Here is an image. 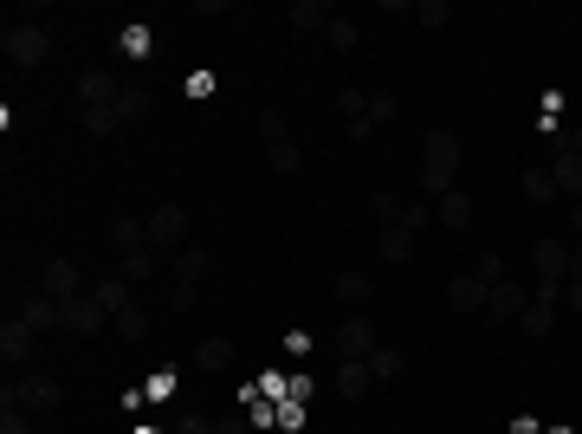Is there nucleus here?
Returning <instances> with one entry per match:
<instances>
[{"instance_id": "obj_1", "label": "nucleus", "mask_w": 582, "mask_h": 434, "mask_svg": "<svg viewBox=\"0 0 582 434\" xmlns=\"http://www.w3.org/2000/svg\"><path fill=\"white\" fill-rule=\"evenodd\" d=\"M460 137H453V130H427V143H421V188L427 195H453V188H460Z\"/></svg>"}, {"instance_id": "obj_2", "label": "nucleus", "mask_w": 582, "mask_h": 434, "mask_svg": "<svg viewBox=\"0 0 582 434\" xmlns=\"http://www.w3.org/2000/svg\"><path fill=\"white\" fill-rule=\"evenodd\" d=\"M259 143H266V156H272V169H279V175H298L304 169V149L291 143V117L285 111H259Z\"/></svg>"}, {"instance_id": "obj_3", "label": "nucleus", "mask_w": 582, "mask_h": 434, "mask_svg": "<svg viewBox=\"0 0 582 434\" xmlns=\"http://www.w3.org/2000/svg\"><path fill=\"white\" fill-rule=\"evenodd\" d=\"M207 253L201 247H182L175 253V266H169V311H188L194 298H201V279H207Z\"/></svg>"}, {"instance_id": "obj_4", "label": "nucleus", "mask_w": 582, "mask_h": 434, "mask_svg": "<svg viewBox=\"0 0 582 434\" xmlns=\"http://www.w3.org/2000/svg\"><path fill=\"white\" fill-rule=\"evenodd\" d=\"M0 46H7L13 65H46L52 59V33H46V26H33V20H13L7 33H0Z\"/></svg>"}, {"instance_id": "obj_5", "label": "nucleus", "mask_w": 582, "mask_h": 434, "mask_svg": "<svg viewBox=\"0 0 582 434\" xmlns=\"http://www.w3.org/2000/svg\"><path fill=\"white\" fill-rule=\"evenodd\" d=\"M7 396H13V402H20V409H26V415H39V422H52V415H59V409H65V389H59V383H52V376H39V370H33V376H26V383H7Z\"/></svg>"}, {"instance_id": "obj_6", "label": "nucleus", "mask_w": 582, "mask_h": 434, "mask_svg": "<svg viewBox=\"0 0 582 434\" xmlns=\"http://www.w3.org/2000/svg\"><path fill=\"white\" fill-rule=\"evenodd\" d=\"M557 305H563V279H531V305H524V331L531 337H550L557 331Z\"/></svg>"}, {"instance_id": "obj_7", "label": "nucleus", "mask_w": 582, "mask_h": 434, "mask_svg": "<svg viewBox=\"0 0 582 434\" xmlns=\"http://www.w3.org/2000/svg\"><path fill=\"white\" fill-rule=\"evenodd\" d=\"M382 350V337H376V318L369 311H350L343 318V331H337V357H350V363H369Z\"/></svg>"}, {"instance_id": "obj_8", "label": "nucleus", "mask_w": 582, "mask_h": 434, "mask_svg": "<svg viewBox=\"0 0 582 434\" xmlns=\"http://www.w3.org/2000/svg\"><path fill=\"white\" fill-rule=\"evenodd\" d=\"M39 292H46L52 298V305H78V298H85L91 286H85V273H78V266L72 260H46V273H39Z\"/></svg>"}, {"instance_id": "obj_9", "label": "nucleus", "mask_w": 582, "mask_h": 434, "mask_svg": "<svg viewBox=\"0 0 582 434\" xmlns=\"http://www.w3.org/2000/svg\"><path fill=\"white\" fill-rule=\"evenodd\" d=\"M149 221V253H182V240H188V214L175 208V201H162L156 214H143Z\"/></svg>"}, {"instance_id": "obj_10", "label": "nucleus", "mask_w": 582, "mask_h": 434, "mask_svg": "<svg viewBox=\"0 0 582 434\" xmlns=\"http://www.w3.org/2000/svg\"><path fill=\"white\" fill-rule=\"evenodd\" d=\"M78 111H123V85L110 72H85L78 78Z\"/></svg>"}, {"instance_id": "obj_11", "label": "nucleus", "mask_w": 582, "mask_h": 434, "mask_svg": "<svg viewBox=\"0 0 582 434\" xmlns=\"http://www.w3.org/2000/svg\"><path fill=\"white\" fill-rule=\"evenodd\" d=\"M531 266H537V279H570V240H563V234H544L531 247Z\"/></svg>"}, {"instance_id": "obj_12", "label": "nucleus", "mask_w": 582, "mask_h": 434, "mask_svg": "<svg viewBox=\"0 0 582 434\" xmlns=\"http://www.w3.org/2000/svg\"><path fill=\"white\" fill-rule=\"evenodd\" d=\"M524 305H531V292L518 286V279H498L492 292H485V311H492L498 324H511V318H524Z\"/></svg>"}, {"instance_id": "obj_13", "label": "nucleus", "mask_w": 582, "mask_h": 434, "mask_svg": "<svg viewBox=\"0 0 582 434\" xmlns=\"http://www.w3.org/2000/svg\"><path fill=\"white\" fill-rule=\"evenodd\" d=\"M104 324H110V311L97 305V292H85L78 305H65V331H72V337H97Z\"/></svg>"}, {"instance_id": "obj_14", "label": "nucleus", "mask_w": 582, "mask_h": 434, "mask_svg": "<svg viewBox=\"0 0 582 434\" xmlns=\"http://www.w3.org/2000/svg\"><path fill=\"white\" fill-rule=\"evenodd\" d=\"M544 169H550V182H557V195L582 201V156H576V149H563V143H557V156H550Z\"/></svg>"}, {"instance_id": "obj_15", "label": "nucleus", "mask_w": 582, "mask_h": 434, "mask_svg": "<svg viewBox=\"0 0 582 434\" xmlns=\"http://www.w3.org/2000/svg\"><path fill=\"white\" fill-rule=\"evenodd\" d=\"M485 292H492V286H485L479 273H466V279H447V305L460 311V318H473V311H485Z\"/></svg>"}, {"instance_id": "obj_16", "label": "nucleus", "mask_w": 582, "mask_h": 434, "mask_svg": "<svg viewBox=\"0 0 582 434\" xmlns=\"http://www.w3.org/2000/svg\"><path fill=\"white\" fill-rule=\"evenodd\" d=\"M26 357H33V324L7 318L0 324V363H26Z\"/></svg>"}, {"instance_id": "obj_17", "label": "nucleus", "mask_w": 582, "mask_h": 434, "mask_svg": "<svg viewBox=\"0 0 582 434\" xmlns=\"http://www.w3.org/2000/svg\"><path fill=\"white\" fill-rule=\"evenodd\" d=\"M473 214H479V201L466 195V188H453V195L434 201V221H440V227H473Z\"/></svg>"}, {"instance_id": "obj_18", "label": "nucleus", "mask_w": 582, "mask_h": 434, "mask_svg": "<svg viewBox=\"0 0 582 434\" xmlns=\"http://www.w3.org/2000/svg\"><path fill=\"white\" fill-rule=\"evenodd\" d=\"M291 26H298V33H330V20H337V13L324 7V0H291V13H285Z\"/></svg>"}, {"instance_id": "obj_19", "label": "nucleus", "mask_w": 582, "mask_h": 434, "mask_svg": "<svg viewBox=\"0 0 582 434\" xmlns=\"http://www.w3.org/2000/svg\"><path fill=\"white\" fill-rule=\"evenodd\" d=\"M91 292H97V305H104L110 318H117L123 305H136V298H130V279H123V273H104V279H91Z\"/></svg>"}, {"instance_id": "obj_20", "label": "nucleus", "mask_w": 582, "mask_h": 434, "mask_svg": "<svg viewBox=\"0 0 582 434\" xmlns=\"http://www.w3.org/2000/svg\"><path fill=\"white\" fill-rule=\"evenodd\" d=\"M110 247H117V253H143L149 247V221H130V214L110 221Z\"/></svg>"}, {"instance_id": "obj_21", "label": "nucleus", "mask_w": 582, "mask_h": 434, "mask_svg": "<svg viewBox=\"0 0 582 434\" xmlns=\"http://www.w3.org/2000/svg\"><path fill=\"white\" fill-rule=\"evenodd\" d=\"M395 117H401V98H395V91H376V98H369V117L350 130V137L363 143V137H369V124H395Z\"/></svg>"}, {"instance_id": "obj_22", "label": "nucleus", "mask_w": 582, "mask_h": 434, "mask_svg": "<svg viewBox=\"0 0 582 434\" xmlns=\"http://www.w3.org/2000/svg\"><path fill=\"white\" fill-rule=\"evenodd\" d=\"M369 292H376V286H369V273H337V305L343 311H363Z\"/></svg>"}, {"instance_id": "obj_23", "label": "nucleus", "mask_w": 582, "mask_h": 434, "mask_svg": "<svg viewBox=\"0 0 582 434\" xmlns=\"http://www.w3.org/2000/svg\"><path fill=\"white\" fill-rule=\"evenodd\" d=\"M20 318H26V324H33V331H52V324H65V311H59V305H52V298H46V292H33V298H26V305H20Z\"/></svg>"}, {"instance_id": "obj_24", "label": "nucleus", "mask_w": 582, "mask_h": 434, "mask_svg": "<svg viewBox=\"0 0 582 434\" xmlns=\"http://www.w3.org/2000/svg\"><path fill=\"white\" fill-rule=\"evenodd\" d=\"M110 324H117V337H123V344H143V337H149V311H143V305H123Z\"/></svg>"}, {"instance_id": "obj_25", "label": "nucleus", "mask_w": 582, "mask_h": 434, "mask_svg": "<svg viewBox=\"0 0 582 434\" xmlns=\"http://www.w3.org/2000/svg\"><path fill=\"white\" fill-rule=\"evenodd\" d=\"M227 363H233V344H227V337H207V344L194 350V370H207V376L227 370Z\"/></svg>"}, {"instance_id": "obj_26", "label": "nucleus", "mask_w": 582, "mask_h": 434, "mask_svg": "<svg viewBox=\"0 0 582 434\" xmlns=\"http://www.w3.org/2000/svg\"><path fill=\"white\" fill-rule=\"evenodd\" d=\"M156 260H162V253H149V247H143V253H123L117 273L130 279V286H143V279H156Z\"/></svg>"}, {"instance_id": "obj_27", "label": "nucleus", "mask_w": 582, "mask_h": 434, "mask_svg": "<svg viewBox=\"0 0 582 434\" xmlns=\"http://www.w3.org/2000/svg\"><path fill=\"white\" fill-rule=\"evenodd\" d=\"M369 383H376V376H369V363H350V357L337 363V389H343V396H369Z\"/></svg>"}, {"instance_id": "obj_28", "label": "nucleus", "mask_w": 582, "mask_h": 434, "mask_svg": "<svg viewBox=\"0 0 582 434\" xmlns=\"http://www.w3.org/2000/svg\"><path fill=\"white\" fill-rule=\"evenodd\" d=\"M524 201H531V208H550V201H557V182H550V169H524Z\"/></svg>"}, {"instance_id": "obj_29", "label": "nucleus", "mask_w": 582, "mask_h": 434, "mask_svg": "<svg viewBox=\"0 0 582 434\" xmlns=\"http://www.w3.org/2000/svg\"><path fill=\"white\" fill-rule=\"evenodd\" d=\"M0 434H33V415H26L7 389H0Z\"/></svg>"}, {"instance_id": "obj_30", "label": "nucleus", "mask_w": 582, "mask_h": 434, "mask_svg": "<svg viewBox=\"0 0 582 434\" xmlns=\"http://www.w3.org/2000/svg\"><path fill=\"white\" fill-rule=\"evenodd\" d=\"M337 111H343V117H350V130H356V124H363V117H369V91H356V85H343V91H337Z\"/></svg>"}, {"instance_id": "obj_31", "label": "nucleus", "mask_w": 582, "mask_h": 434, "mask_svg": "<svg viewBox=\"0 0 582 434\" xmlns=\"http://www.w3.org/2000/svg\"><path fill=\"white\" fill-rule=\"evenodd\" d=\"M401 370H408V363H401V350H388V344L376 350V357H369V376H376V383H395Z\"/></svg>"}, {"instance_id": "obj_32", "label": "nucleus", "mask_w": 582, "mask_h": 434, "mask_svg": "<svg viewBox=\"0 0 582 434\" xmlns=\"http://www.w3.org/2000/svg\"><path fill=\"white\" fill-rule=\"evenodd\" d=\"M324 39H330V46H337V52H356V39H363V33H356V20H343V13H337Z\"/></svg>"}, {"instance_id": "obj_33", "label": "nucleus", "mask_w": 582, "mask_h": 434, "mask_svg": "<svg viewBox=\"0 0 582 434\" xmlns=\"http://www.w3.org/2000/svg\"><path fill=\"white\" fill-rule=\"evenodd\" d=\"M414 20H427V26H447V20H453V7H447V0H414Z\"/></svg>"}, {"instance_id": "obj_34", "label": "nucleus", "mask_w": 582, "mask_h": 434, "mask_svg": "<svg viewBox=\"0 0 582 434\" xmlns=\"http://www.w3.org/2000/svg\"><path fill=\"white\" fill-rule=\"evenodd\" d=\"M149 111V91L143 85H123V124H130V117H143Z\"/></svg>"}, {"instance_id": "obj_35", "label": "nucleus", "mask_w": 582, "mask_h": 434, "mask_svg": "<svg viewBox=\"0 0 582 434\" xmlns=\"http://www.w3.org/2000/svg\"><path fill=\"white\" fill-rule=\"evenodd\" d=\"M143 396H149V402H169V396H175V370H156V376H149V389H143Z\"/></svg>"}, {"instance_id": "obj_36", "label": "nucleus", "mask_w": 582, "mask_h": 434, "mask_svg": "<svg viewBox=\"0 0 582 434\" xmlns=\"http://www.w3.org/2000/svg\"><path fill=\"white\" fill-rule=\"evenodd\" d=\"M123 52H130V59H143V52H149V26H123Z\"/></svg>"}, {"instance_id": "obj_37", "label": "nucleus", "mask_w": 582, "mask_h": 434, "mask_svg": "<svg viewBox=\"0 0 582 434\" xmlns=\"http://www.w3.org/2000/svg\"><path fill=\"white\" fill-rule=\"evenodd\" d=\"M563 305H570L576 318H582V279H563Z\"/></svg>"}, {"instance_id": "obj_38", "label": "nucleus", "mask_w": 582, "mask_h": 434, "mask_svg": "<svg viewBox=\"0 0 582 434\" xmlns=\"http://www.w3.org/2000/svg\"><path fill=\"white\" fill-rule=\"evenodd\" d=\"M511 434H544V422H531V415H518V422H511Z\"/></svg>"}, {"instance_id": "obj_39", "label": "nucleus", "mask_w": 582, "mask_h": 434, "mask_svg": "<svg viewBox=\"0 0 582 434\" xmlns=\"http://www.w3.org/2000/svg\"><path fill=\"white\" fill-rule=\"evenodd\" d=\"M570 279H582V240H570Z\"/></svg>"}, {"instance_id": "obj_40", "label": "nucleus", "mask_w": 582, "mask_h": 434, "mask_svg": "<svg viewBox=\"0 0 582 434\" xmlns=\"http://www.w3.org/2000/svg\"><path fill=\"white\" fill-rule=\"evenodd\" d=\"M563 149H576V156H582V124L570 130V137H563Z\"/></svg>"}, {"instance_id": "obj_41", "label": "nucleus", "mask_w": 582, "mask_h": 434, "mask_svg": "<svg viewBox=\"0 0 582 434\" xmlns=\"http://www.w3.org/2000/svg\"><path fill=\"white\" fill-rule=\"evenodd\" d=\"M570 227H576V240H582V201H570Z\"/></svg>"}, {"instance_id": "obj_42", "label": "nucleus", "mask_w": 582, "mask_h": 434, "mask_svg": "<svg viewBox=\"0 0 582 434\" xmlns=\"http://www.w3.org/2000/svg\"><path fill=\"white\" fill-rule=\"evenodd\" d=\"M544 434H576V428H544Z\"/></svg>"}]
</instances>
